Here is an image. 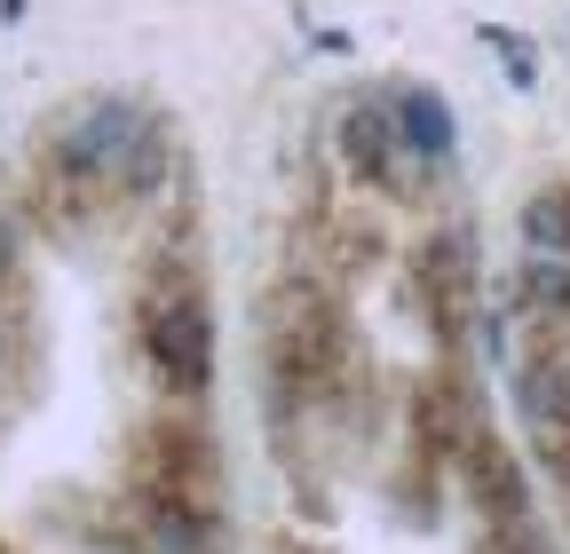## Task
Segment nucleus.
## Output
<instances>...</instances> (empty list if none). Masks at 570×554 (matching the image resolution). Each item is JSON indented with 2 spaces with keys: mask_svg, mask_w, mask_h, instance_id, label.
Returning <instances> with one entry per match:
<instances>
[{
  "mask_svg": "<svg viewBox=\"0 0 570 554\" xmlns=\"http://www.w3.org/2000/svg\"><path fill=\"white\" fill-rule=\"evenodd\" d=\"M17 254H24V222H17V215H0V286L17 277Z\"/></svg>",
  "mask_w": 570,
  "mask_h": 554,
  "instance_id": "obj_1",
  "label": "nucleus"
},
{
  "mask_svg": "<svg viewBox=\"0 0 570 554\" xmlns=\"http://www.w3.org/2000/svg\"><path fill=\"white\" fill-rule=\"evenodd\" d=\"M0 357H9V340H0Z\"/></svg>",
  "mask_w": 570,
  "mask_h": 554,
  "instance_id": "obj_2",
  "label": "nucleus"
}]
</instances>
